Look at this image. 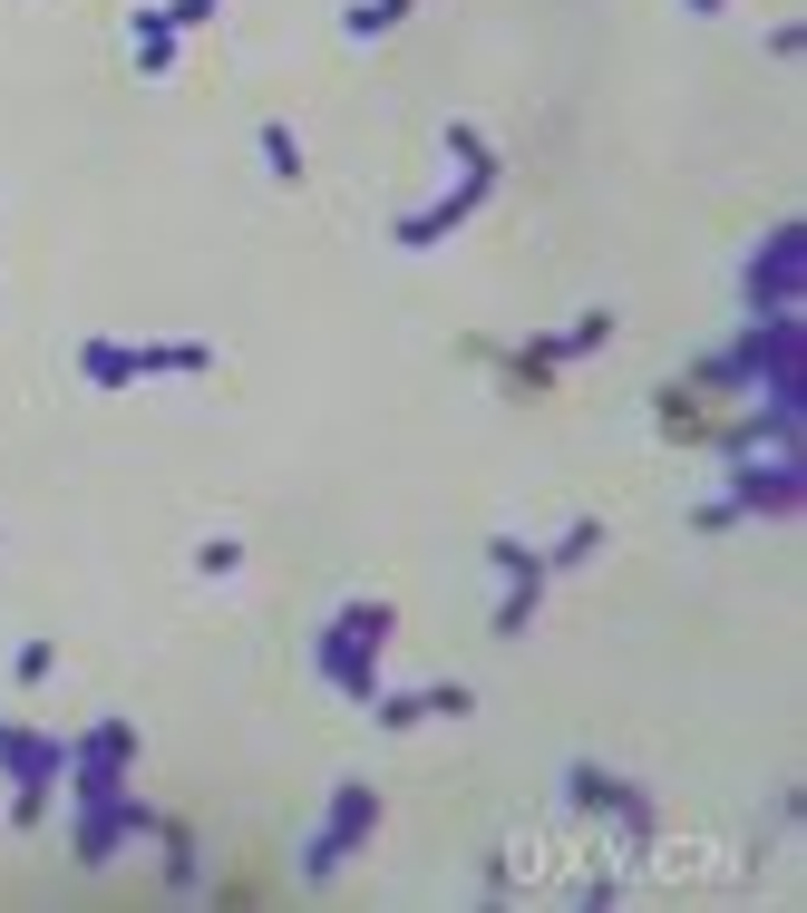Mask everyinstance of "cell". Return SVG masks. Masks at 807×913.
<instances>
[{"label":"cell","instance_id":"1","mask_svg":"<svg viewBox=\"0 0 807 913\" xmlns=\"http://www.w3.org/2000/svg\"><path fill=\"white\" fill-rule=\"evenodd\" d=\"M263 156H273V175H302V156H293V127H263Z\"/></svg>","mask_w":807,"mask_h":913}]
</instances>
